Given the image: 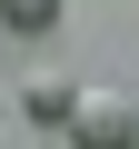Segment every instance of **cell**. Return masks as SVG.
<instances>
[{"label": "cell", "mask_w": 139, "mask_h": 149, "mask_svg": "<svg viewBox=\"0 0 139 149\" xmlns=\"http://www.w3.org/2000/svg\"><path fill=\"white\" fill-rule=\"evenodd\" d=\"M70 139H80V149H139V100L129 90H80Z\"/></svg>", "instance_id": "obj_1"}, {"label": "cell", "mask_w": 139, "mask_h": 149, "mask_svg": "<svg viewBox=\"0 0 139 149\" xmlns=\"http://www.w3.org/2000/svg\"><path fill=\"white\" fill-rule=\"evenodd\" d=\"M20 109H30L40 129H70V109H80V80H70V70H30V80H20Z\"/></svg>", "instance_id": "obj_2"}, {"label": "cell", "mask_w": 139, "mask_h": 149, "mask_svg": "<svg viewBox=\"0 0 139 149\" xmlns=\"http://www.w3.org/2000/svg\"><path fill=\"white\" fill-rule=\"evenodd\" d=\"M60 0H0V30H50Z\"/></svg>", "instance_id": "obj_3"}]
</instances>
